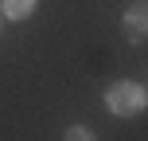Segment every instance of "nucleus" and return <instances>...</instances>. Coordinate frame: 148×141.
<instances>
[{
	"label": "nucleus",
	"instance_id": "nucleus-1",
	"mask_svg": "<svg viewBox=\"0 0 148 141\" xmlns=\"http://www.w3.org/2000/svg\"><path fill=\"white\" fill-rule=\"evenodd\" d=\"M105 102H109V110H113V114H121V118H133V114H140V110H144V86H140V82H117V86H109Z\"/></svg>",
	"mask_w": 148,
	"mask_h": 141
},
{
	"label": "nucleus",
	"instance_id": "nucleus-2",
	"mask_svg": "<svg viewBox=\"0 0 148 141\" xmlns=\"http://www.w3.org/2000/svg\"><path fill=\"white\" fill-rule=\"evenodd\" d=\"M125 31L133 43H144V4H133L125 12Z\"/></svg>",
	"mask_w": 148,
	"mask_h": 141
},
{
	"label": "nucleus",
	"instance_id": "nucleus-3",
	"mask_svg": "<svg viewBox=\"0 0 148 141\" xmlns=\"http://www.w3.org/2000/svg\"><path fill=\"white\" fill-rule=\"evenodd\" d=\"M0 8H4L8 20H23V16H31L35 0H0Z\"/></svg>",
	"mask_w": 148,
	"mask_h": 141
},
{
	"label": "nucleus",
	"instance_id": "nucleus-4",
	"mask_svg": "<svg viewBox=\"0 0 148 141\" xmlns=\"http://www.w3.org/2000/svg\"><path fill=\"white\" fill-rule=\"evenodd\" d=\"M66 141H97V137L90 133V129H82V126H70L66 129Z\"/></svg>",
	"mask_w": 148,
	"mask_h": 141
}]
</instances>
